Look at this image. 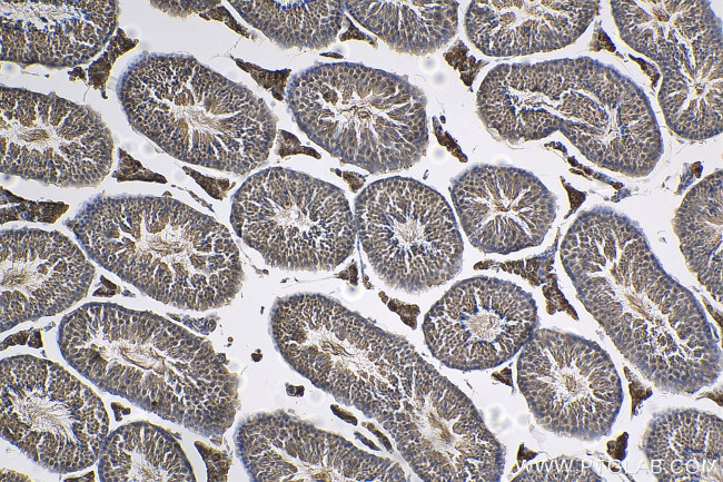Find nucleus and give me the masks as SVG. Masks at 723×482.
<instances>
[{
    "instance_id": "nucleus-1",
    "label": "nucleus",
    "mask_w": 723,
    "mask_h": 482,
    "mask_svg": "<svg viewBox=\"0 0 723 482\" xmlns=\"http://www.w3.org/2000/svg\"><path fill=\"white\" fill-rule=\"evenodd\" d=\"M561 259L580 302L653 385L694 394L717 381L722 351L712 324L636 223L608 207L584 210L563 238Z\"/></svg>"
},
{
    "instance_id": "nucleus-2",
    "label": "nucleus",
    "mask_w": 723,
    "mask_h": 482,
    "mask_svg": "<svg viewBox=\"0 0 723 482\" xmlns=\"http://www.w3.org/2000/svg\"><path fill=\"white\" fill-rule=\"evenodd\" d=\"M477 111L511 144L561 131L593 164L632 178L647 176L663 154L644 91L587 57L498 65L479 87Z\"/></svg>"
},
{
    "instance_id": "nucleus-3",
    "label": "nucleus",
    "mask_w": 723,
    "mask_h": 482,
    "mask_svg": "<svg viewBox=\"0 0 723 482\" xmlns=\"http://www.w3.org/2000/svg\"><path fill=\"white\" fill-rule=\"evenodd\" d=\"M59 345L100 390L162 419L205 435L234 421L236 376L210 342L162 316L90 303L63 317Z\"/></svg>"
},
{
    "instance_id": "nucleus-4",
    "label": "nucleus",
    "mask_w": 723,
    "mask_h": 482,
    "mask_svg": "<svg viewBox=\"0 0 723 482\" xmlns=\"http://www.w3.org/2000/svg\"><path fill=\"white\" fill-rule=\"evenodd\" d=\"M71 229L100 266L181 309L225 306L245 278L229 230L171 197H100L77 214Z\"/></svg>"
},
{
    "instance_id": "nucleus-5",
    "label": "nucleus",
    "mask_w": 723,
    "mask_h": 482,
    "mask_svg": "<svg viewBox=\"0 0 723 482\" xmlns=\"http://www.w3.org/2000/svg\"><path fill=\"white\" fill-rule=\"evenodd\" d=\"M117 95L132 128L185 163L246 175L274 145L277 117L267 104L189 56L136 58Z\"/></svg>"
},
{
    "instance_id": "nucleus-6",
    "label": "nucleus",
    "mask_w": 723,
    "mask_h": 482,
    "mask_svg": "<svg viewBox=\"0 0 723 482\" xmlns=\"http://www.w3.org/2000/svg\"><path fill=\"white\" fill-rule=\"evenodd\" d=\"M286 101L311 141L370 174L407 169L427 150L426 97L405 77L360 63H319L293 76Z\"/></svg>"
},
{
    "instance_id": "nucleus-7",
    "label": "nucleus",
    "mask_w": 723,
    "mask_h": 482,
    "mask_svg": "<svg viewBox=\"0 0 723 482\" xmlns=\"http://www.w3.org/2000/svg\"><path fill=\"white\" fill-rule=\"evenodd\" d=\"M270 328L279 353L293 368L380 424L409 395L423 360L403 337L324 295L278 299Z\"/></svg>"
},
{
    "instance_id": "nucleus-8",
    "label": "nucleus",
    "mask_w": 723,
    "mask_h": 482,
    "mask_svg": "<svg viewBox=\"0 0 723 482\" xmlns=\"http://www.w3.org/2000/svg\"><path fill=\"white\" fill-rule=\"evenodd\" d=\"M623 40L663 73L658 102L680 137L722 132V23L706 1H612Z\"/></svg>"
},
{
    "instance_id": "nucleus-9",
    "label": "nucleus",
    "mask_w": 723,
    "mask_h": 482,
    "mask_svg": "<svg viewBox=\"0 0 723 482\" xmlns=\"http://www.w3.org/2000/svg\"><path fill=\"white\" fill-rule=\"evenodd\" d=\"M230 223L271 267L331 270L353 253L357 228L341 189L283 167L260 170L236 191Z\"/></svg>"
},
{
    "instance_id": "nucleus-10",
    "label": "nucleus",
    "mask_w": 723,
    "mask_h": 482,
    "mask_svg": "<svg viewBox=\"0 0 723 482\" xmlns=\"http://www.w3.org/2000/svg\"><path fill=\"white\" fill-rule=\"evenodd\" d=\"M357 235L377 277L388 287L420 294L455 277L464 245L445 198L412 178L369 184L355 200Z\"/></svg>"
},
{
    "instance_id": "nucleus-11",
    "label": "nucleus",
    "mask_w": 723,
    "mask_h": 482,
    "mask_svg": "<svg viewBox=\"0 0 723 482\" xmlns=\"http://www.w3.org/2000/svg\"><path fill=\"white\" fill-rule=\"evenodd\" d=\"M108 427L100 397L60 365L31 355L2 361V435L39 465L60 473L90 466Z\"/></svg>"
},
{
    "instance_id": "nucleus-12",
    "label": "nucleus",
    "mask_w": 723,
    "mask_h": 482,
    "mask_svg": "<svg viewBox=\"0 0 723 482\" xmlns=\"http://www.w3.org/2000/svg\"><path fill=\"white\" fill-rule=\"evenodd\" d=\"M517 384L537 424L559 436L598 441L620 414L623 388L597 343L556 329H536L519 351Z\"/></svg>"
},
{
    "instance_id": "nucleus-13",
    "label": "nucleus",
    "mask_w": 723,
    "mask_h": 482,
    "mask_svg": "<svg viewBox=\"0 0 723 482\" xmlns=\"http://www.w3.org/2000/svg\"><path fill=\"white\" fill-rule=\"evenodd\" d=\"M1 171L58 187L100 184L113 140L100 115L56 94L1 89Z\"/></svg>"
},
{
    "instance_id": "nucleus-14",
    "label": "nucleus",
    "mask_w": 723,
    "mask_h": 482,
    "mask_svg": "<svg viewBox=\"0 0 723 482\" xmlns=\"http://www.w3.org/2000/svg\"><path fill=\"white\" fill-rule=\"evenodd\" d=\"M425 481H498L505 451L473 402L423 358L409 395L382 424Z\"/></svg>"
},
{
    "instance_id": "nucleus-15",
    "label": "nucleus",
    "mask_w": 723,
    "mask_h": 482,
    "mask_svg": "<svg viewBox=\"0 0 723 482\" xmlns=\"http://www.w3.org/2000/svg\"><path fill=\"white\" fill-rule=\"evenodd\" d=\"M538 325L533 296L488 276L453 285L428 311L423 332L432 355L460 371L499 366L516 355Z\"/></svg>"
},
{
    "instance_id": "nucleus-16",
    "label": "nucleus",
    "mask_w": 723,
    "mask_h": 482,
    "mask_svg": "<svg viewBox=\"0 0 723 482\" xmlns=\"http://www.w3.org/2000/svg\"><path fill=\"white\" fill-rule=\"evenodd\" d=\"M236 444L260 481H403V469L336 434L276 414L255 415L238 427Z\"/></svg>"
},
{
    "instance_id": "nucleus-17",
    "label": "nucleus",
    "mask_w": 723,
    "mask_h": 482,
    "mask_svg": "<svg viewBox=\"0 0 723 482\" xmlns=\"http://www.w3.org/2000/svg\"><path fill=\"white\" fill-rule=\"evenodd\" d=\"M450 196L469 243L489 254L539 245L557 214L555 195L515 167L475 165L453 180Z\"/></svg>"
},
{
    "instance_id": "nucleus-18",
    "label": "nucleus",
    "mask_w": 723,
    "mask_h": 482,
    "mask_svg": "<svg viewBox=\"0 0 723 482\" xmlns=\"http://www.w3.org/2000/svg\"><path fill=\"white\" fill-rule=\"evenodd\" d=\"M95 267L60 232L1 233V331L60 313L87 294Z\"/></svg>"
},
{
    "instance_id": "nucleus-19",
    "label": "nucleus",
    "mask_w": 723,
    "mask_h": 482,
    "mask_svg": "<svg viewBox=\"0 0 723 482\" xmlns=\"http://www.w3.org/2000/svg\"><path fill=\"white\" fill-rule=\"evenodd\" d=\"M116 1H2L1 59L52 68L85 63L109 41Z\"/></svg>"
},
{
    "instance_id": "nucleus-20",
    "label": "nucleus",
    "mask_w": 723,
    "mask_h": 482,
    "mask_svg": "<svg viewBox=\"0 0 723 482\" xmlns=\"http://www.w3.org/2000/svg\"><path fill=\"white\" fill-rule=\"evenodd\" d=\"M598 1H473L464 23L471 42L493 57L552 51L573 43Z\"/></svg>"
},
{
    "instance_id": "nucleus-21",
    "label": "nucleus",
    "mask_w": 723,
    "mask_h": 482,
    "mask_svg": "<svg viewBox=\"0 0 723 482\" xmlns=\"http://www.w3.org/2000/svg\"><path fill=\"white\" fill-rule=\"evenodd\" d=\"M642 450L658 481H722L721 417L695 409H670L648 422Z\"/></svg>"
},
{
    "instance_id": "nucleus-22",
    "label": "nucleus",
    "mask_w": 723,
    "mask_h": 482,
    "mask_svg": "<svg viewBox=\"0 0 723 482\" xmlns=\"http://www.w3.org/2000/svg\"><path fill=\"white\" fill-rule=\"evenodd\" d=\"M344 8L398 52L433 53L457 32L458 3L454 1H346Z\"/></svg>"
},
{
    "instance_id": "nucleus-23",
    "label": "nucleus",
    "mask_w": 723,
    "mask_h": 482,
    "mask_svg": "<svg viewBox=\"0 0 723 482\" xmlns=\"http://www.w3.org/2000/svg\"><path fill=\"white\" fill-rule=\"evenodd\" d=\"M723 180L716 170L684 197L673 220L686 265L712 297H723Z\"/></svg>"
},
{
    "instance_id": "nucleus-24",
    "label": "nucleus",
    "mask_w": 723,
    "mask_h": 482,
    "mask_svg": "<svg viewBox=\"0 0 723 482\" xmlns=\"http://www.w3.org/2000/svg\"><path fill=\"white\" fill-rule=\"evenodd\" d=\"M105 481L192 480L180 446L160 427L137 422L107 437L99 464Z\"/></svg>"
},
{
    "instance_id": "nucleus-25",
    "label": "nucleus",
    "mask_w": 723,
    "mask_h": 482,
    "mask_svg": "<svg viewBox=\"0 0 723 482\" xmlns=\"http://www.w3.org/2000/svg\"><path fill=\"white\" fill-rule=\"evenodd\" d=\"M254 28L283 48L334 43L345 18L341 1H229Z\"/></svg>"
},
{
    "instance_id": "nucleus-26",
    "label": "nucleus",
    "mask_w": 723,
    "mask_h": 482,
    "mask_svg": "<svg viewBox=\"0 0 723 482\" xmlns=\"http://www.w3.org/2000/svg\"><path fill=\"white\" fill-rule=\"evenodd\" d=\"M514 480L523 481H600L590 463L574 458H557L528 465Z\"/></svg>"
}]
</instances>
